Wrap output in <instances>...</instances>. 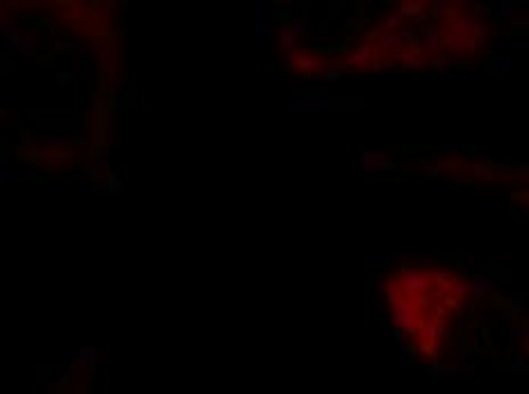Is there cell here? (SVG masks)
<instances>
[{"instance_id": "23", "label": "cell", "mask_w": 529, "mask_h": 394, "mask_svg": "<svg viewBox=\"0 0 529 394\" xmlns=\"http://www.w3.org/2000/svg\"><path fill=\"white\" fill-rule=\"evenodd\" d=\"M511 335H513V337H518V339H527V335H529L527 324H522V326H511Z\"/></svg>"}, {"instance_id": "10", "label": "cell", "mask_w": 529, "mask_h": 394, "mask_svg": "<svg viewBox=\"0 0 529 394\" xmlns=\"http://www.w3.org/2000/svg\"><path fill=\"white\" fill-rule=\"evenodd\" d=\"M71 153L68 151H46L39 155V160L44 162V164L48 166H59V164H66V162H71Z\"/></svg>"}, {"instance_id": "6", "label": "cell", "mask_w": 529, "mask_h": 394, "mask_svg": "<svg viewBox=\"0 0 529 394\" xmlns=\"http://www.w3.org/2000/svg\"><path fill=\"white\" fill-rule=\"evenodd\" d=\"M269 7H272V3H267V0H255V37H267L269 34V28H272V10Z\"/></svg>"}, {"instance_id": "7", "label": "cell", "mask_w": 529, "mask_h": 394, "mask_svg": "<svg viewBox=\"0 0 529 394\" xmlns=\"http://www.w3.org/2000/svg\"><path fill=\"white\" fill-rule=\"evenodd\" d=\"M431 12V5L427 0H408V3H401L397 14L399 16H408V19H418V16H424Z\"/></svg>"}, {"instance_id": "29", "label": "cell", "mask_w": 529, "mask_h": 394, "mask_svg": "<svg viewBox=\"0 0 529 394\" xmlns=\"http://www.w3.org/2000/svg\"><path fill=\"white\" fill-rule=\"evenodd\" d=\"M3 116H5V110H3V107H0V119H3Z\"/></svg>"}, {"instance_id": "5", "label": "cell", "mask_w": 529, "mask_h": 394, "mask_svg": "<svg viewBox=\"0 0 529 394\" xmlns=\"http://www.w3.org/2000/svg\"><path fill=\"white\" fill-rule=\"evenodd\" d=\"M358 164L369 171H392L395 169V162L386 153H379V151H363L358 155Z\"/></svg>"}, {"instance_id": "4", "label": "cell", "mask_w": 529, "mask_h": 394, "mask_svg": "<svg viewBox=\"0 0 529 394\" xmlns=\"http://www.w3.org/2000/svg\"><path fill=\"white\" fill-rule=\"evenodd\" d=\"M30 144L39 148H48V151H66V148L75 146V137H66V135H36V137L27 139Z\"/></svg>"}, {"instance_id": "28", "label": "cell", "mask_w": 529, "mask_h": 394, "mask_svg": "<svg viewBox=\"0 0 529 394\" xmlns=\"http://www.w3.org/2000/svg\"><path fill=\"white\" fill-rule=\"evenodd\" d=\"M463 262H474V255H470V253H468V255L463 257Z\"/></svg>"}, {"instance_id": "22", "label": "cell", "mask_w": 529, "mask_h": 394, "mask_svg": "<svg viewBox=\"0 0 529 394\" xmlns=\"http://www.w3.org/2000/svg\"><path fill=\"white\" fill-rule=\"evenodd\" d=\"M0 180H3V183H14V180H16V176H14V169H12V166H7V164L0 166Z\"/></svg>"}, {"instance_id": "24", "label": "cell", "mask_w": 529, "mask_h": 394, "mask_svg": "<svg viewBox=\"0 0 529 394\" xmlns=\"http://www.w3.org/2000/svg\"><path fill=\"white\" fill-rule=\"evenodd\" d=\"M57 82L62 89H68L71 87V73H57Z\"/></svg>"}, {"instance_id": "27", "label": "cell", "mask_w": 529, "mask_h": 394, "mask_svg": "<svg viewBox=\"0 0 529 394\" xmlns=\"http://www.w3.org/2000/svg\"><path fill=\"white\" fill-rule=\"evenodd\" d=\"M511 189H513V185H511V183H502V185H497V192L504 194V196H509Z\"/></svg>"}, {"instance_id": "17", "label": "cell", "mask_w": 529, "mask_h": 394, "mask_svg": "<svg viewBox=\"0 0 529 394\" xmlns=\"http://www.w3.org/2000/svg\"><path fill=\"white\" fill-rule=\"evenodd\" d=\"M105 189H107L109 194H119L121 192V180H119V176H117V171H112L109 169L107 171V176H105Z\"/></svg>"}, {"instance_id": "11", "label": "cell", "mask_w": 529, "mask_h": 394, "mask_svg": "<svg viewBox=\"0 0 529 394\" xmlns=\"http://www.w3.org/2000/svg\"><path fill=\"white\" fill-rule=\"evenodd\" d=\"M438 153H440L445 160H449V162H463L465 157V153H472V148L470 146H440L438 148Z\"/></svg>"}, {"instance_id": "3", "label": "cell", "mask_w": 529, "mask_h": 394, "mask_svg": "<svg viewBox=\"0 0 529 394\" xmlns=\"http://www.w3.org/2000/svg\"><path fill=\"white\" fill-rule=\"evenodd\" d=\"M442 34H445V28L438 23H431L422 30L418 39V51L420 53H429V55H438L442 53Z\"/></svg>"}, {"instance_id": "16", "label": "cell", "mask_w": 529, "mask_h": 394, "mask_svg": "<svg viewBox=\"0 0 529 394\" xmlns=\"http://www.w3.org/2000/svg\"><path fill=\"white\" fill-rule=\"evenodd\" d=\"M490 7H495V12L497 14L502 16V19H511V16H513V3H511V0H495V3H493Z\"/></svg>"}, {"instance_id": "13", "label": "cell", "mask_w": 529, "mask_h": 394, "mask_svg": "<svg viewBox=\"0 0 529 394\" xmlns=\"http://www.w3.org/2000/svg\"><path fill=\"white\" fill-rule=\"evenodd\" d=\"M285 25H287L290 34L296 39V41H299V39L304 37V32H306V19H301V16H290Z\"/></svg>"}, {"instance_id": "18", "label": "cell", "mask_w": 529, "mask_h": 394, "mask_svg": "<svg viewBox=\"0 0 529 394\" xmlns=\"http://www.w3.org/2000/svg\"><path fill=\"white\" fill-rule=\"evenodd\" d=\"M470 173L477 176V178H490V176H495V169L490 164H483V162H474L470 166Z\"/></svg>"}, {"instance_id": "20", "label": "cell", "mask_w": 529, "mask_h": 394, "mask_svg": "<svg viewBox=\"0 0 529 394\" xmlns=\"http://www.w3.org/2000/svg\"><path fill=\"white\" fill-rule=\"evenodd\" d=\"M107 139L109 144H117V112L109 110L107 114Z\"/></svg>"}, {"instance_id": "1", "label": "cell", "mask_w": 529, "mask_h": 394, "mask_svg": "<svg viewBox=\"0 0 529 394\" xmlns=\"http://www.w3.org/2000/svg\"><path fill=\"white\" fill-rule=\"evenodd\" d=\"M290 64L294 66L296 71H299L304 78H313L310 75V71H319L324 64V55L317 51H313V48H296L294 53H292L290 57Z\"/></svg>"}, {"instance_id": "12", "label": "cell", "mask_w": 529, "mask_h": 394, "mask_svg": "<svg viewBox=\"0 0 529 394\" xmlns=\"http://www.w3.org/2000/svg\"><path fill=\"white\" fill-rule=\"evenodd\" d=\"M36 43H39V32H32V34H21V46L18 51L23 55H32L36 51Z\"/></svg>"}, {"instance_id": "9", "label": "cell", "mask_w": 529, "mask_h": 394, "mask_svg": "<svg viewBox=\"0 0 529 394\" xmlns=\"http://www.w3.org/2000/svg\"><path fill=\"white\" fill-rule=\"evenodd\" d=\"M433 10H431V14L436 16L438 21H440V23L438 25H442L445 23L447 25V21H454V16H456V10H454V5H451V3H445V0H440V3H433Z\"/></svg>"}, {"instance_id": "19", "label": "cell", "mask_w": 529, "mask_h": 394, "mask_svg": "<svg viewBox=\"0 0 529 394\" xmlns=\"http://www.w3.org/2000/svg\"><path fill=\"white\" fill-rule=\"evenodd\" d=\"M513 64H511V55H500L495 60V73H511Z\"/></svg>"}, {"instance_id": "14", "label": "cell", "mask_w": 529, "mask_h": 394, "mask_svg": "<svg viewBox=\"0 0 529 394\" xmlns=\"http://www.w3.org/2000/svg\"><path fill=\"white\" fill-rule=\"evenodd\" d=\"M451 57L447 55V53H438V55H433V60H429V69H433V71H445V69H449L451 66Z\"/></svg>"}, {"instance_id": "25", "label": "cell", "mask_w": 529, "mask_h": 394, "mask_svg": "<svg viewBox=\"0 0 529 394\" xmlns=\"http://www.w3.org/2000/svg\"><path fill=\"white\" fill-rule=\"evenodd\" d=\"M488 12V5H481V3H472V5H470V14H486Z\"/></svg>"}, {"instance_id": "8", "label": "cell", "mask_w": 529, "mask_h": 394, "mask_svg": "<svg viewBox=\"0 0 529 394\" xmlns=\"http://www.w3.org/2000/svg\"><path fill=\"white\" fill-rule=\"evenodd\" d=\"M276 34H278V43H281V51H283V55L290 60L292 57V53L296 51V39L290 34V30H287V25L285 23H281L276 28Z\"/></svg>"}, {"instance_id": "26", "label": "cell", "mask_w": 529, "mask_h": 394, "mask_svg": "<svg viewBox=\"0 0 529 394\" xmlns=\"http://www.w3.org/2000/svg\"><path fill=\"white\" fill-rule=\"evenodd\" d=\"M322 75H324V80H331V82H333V80H342V78H345L342 71H324Z\"/></svg>"}, {"instance_id": "15", "label": "cell", "mask_w": 529, "mask_h": 394, "mask_svg": "<svg viewBox=\"0 0 529 394\" xmlns=\"http://www.w3.org/2000/svg\"><path fill=\"white\" fill-rule=\"evenodd\" d=\"M504 308H506V317H511V319H518V317L522 315V301H520L518 296L504 301Z\"/></svg>"}, {"instance_id": "21", "label": "cell", "mask_w": 529, "mask_h": 394, "mask_svg": "<svg viewBox=\"0 0 529 394\" xmlns=\"http://www.w3.org/2000/svg\"><path fill=\"white\" fill-rule=\"evenodd\" d=\"M420 173H427V176H438L440 173V164L438 162H424L422 169H420Z\"/></svg>"}, {"instance_id": "2", "label": "cell", "mask_w": 529, "mask_h": 394, "mask_svg": "<svg viewBox=\"0 0 529 394\" xmlns=\"http://www.w3.org/2000/svg\"><path fill=\"white\" fill-rule=\"evenodd\" d=\"M333 105V98L319 92H304L292 96V110L296 112H324Z\"/></svg>"}]
</instances>
